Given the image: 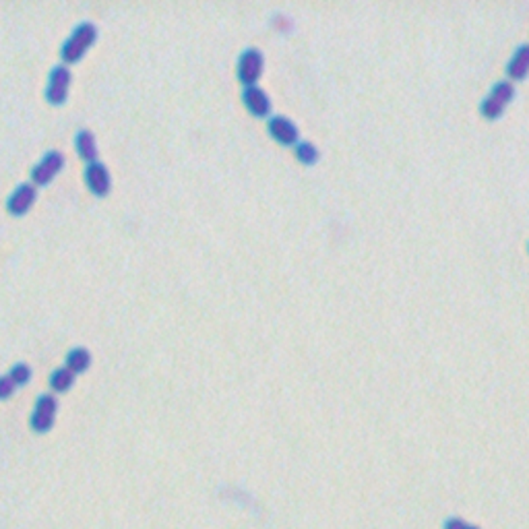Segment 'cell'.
Listing matches in <instances>:
<instances>
[{
    "instance_id": "277c9868",
    "label": "cell",
    "mask_w": 529,
    "mask_h": 529,
    "mask_svg": "<svg viewBox=\"0 0 529 529\" xmlns=\"http://www.w3.org/2000/svg\"><path fill=\"white\" fill-rule=\"evenodd\" d=\"M68 89H70V70L64 64H56L48 75L46 99L54 106H61L68 97Z\"/></svg>"
},
{
    "instance_id": "2e32d148",
    "label": "cell",
    "mask_w": 529,
    "mask_h": 529,
    "mask_svg": "<svg viewBox=\"0 0 529 529\" xmlns=\"http://www.w3.org/2000/svg\"><path fill=\"white\" fill-rule=\"evenodd\" d=\"M8 376L13 378V382H15L17 387H21V385H27V382H30V378H32V368H30V364H25V362H17V364H13V368L8 371Z\"/></svg>"
},
{
    "instance_id": "ac0fdd59",
    "label": "cell",
    "mask_w": 529,
    "mask_h": 529,
    "mask_svg": "<svg viewBox=\"0 0 529 529\" xmlns=\"http://www.w3.org/2000/svg\"><path fill=\"white\" fill-rule=\"evenodd\" d=\"M442 529H482V528H480V525H471V523H467L466 519H461V517H449V519L444 521Z\"/></svg>"
},
{
    "instance_id": "5bb4252c",
    "label": "cell",
    "mask_w": 529,
    "mask_h": 529,
    "mask_svg": "<svg viewBox=\"0 0 529 529\" xmlns=\"http://www.w3.org/2000/svg\"><path fill=\"white\" fill-rule=\"evenodd\" d=\"M48 382H50L52 391L63 393V391H68V389L73 387V382H75V373L68 371L66 366H61V368H56L54 373L50 374Z\"/></svg>"
},
{
    "instance_id": "7a4b0ae2",
    "label": "cell",
    "mask_w": 529,
    "mask_h": 529,
    "mask_svg": "<svg viewBox=\"0 0 529 529\" xmlns=\"http://www.w3.org/2000/svg\"><path fill=\"white\" fill-rule=\"evenodd\" d=\"M513 97H515V85H513L511 81H506V79L497 81V83L490 87L488 95H486V97L482 99V104H480L482 116L488 118V120L498 118V116L504 112V108L509 106V101H511Z\"/></svg>"
},
{
    "instance_id": "6da1fadb",
    "label": "cell",
    "mask_w": 529,
    "mask_h": 529,
    "mask_svg": "<svg viewBox=\"0 0 529 529\" xmlns=\"http://www.w3.org/2000/svg\"><path fill=\"white\" fill-rule=\"evenodd\" d=\"M97 37V27H95L92 21H83L79 23L70 35L64 39L63 48H61V56H63L64 63H77L95 42Z\"/></svg>"
},
{
    "instance_id": "3957f363",
    "label": "cell",
    "mask_w": 529,
    "mask_h": 529,
    "mask_svg": "<svg viewBox=\"0 0 529 529\" xmlns=\"http://www.w3.org/2000/svg\"><path fill=\"white\" fill-rule=\"evenodd\" d=\"M56 411H58V402L54 395L50 393H42L37 397V402L33 405L32 416H30V426L32 430L44 435L48 432L52 426H54V420H56Z\"/></svg>"
},
{
    "instance_id": "e0dca14e",
    "label": "cell",
    "mask_w": 529,
    "mask_h": 529,
    "mask_svg": "<svg viewBox=\"0 0 529 529\" xmlns=\"http://www.w3.org/2000/svg\"><path fill=\"white\" fill-rule=\"evenodd\" d=\"M15 389H17V385L13 382V378L8 376V373L0 374V399H8Z\"/></svg>"
},
{
    "instance_id": "52a82bcc",
    "label": "cell",
    "mask_w": 529,
    "mask_h": 529,
    "mask_svg": "<svg viewBox=\"0 0 529 529\" xmlns=\"http://www.w3.org/2000/svg\"><path fill=\"white\" fill-rule=\"evenodd\" d=\"M83 178H85V185L87 188L97 194V197H104L110 192L112 188V178H110V172L108 168L101 163V161H89L85 166V172H83Z\"/></svg>"
},
{
    "instance_id": "7c38bea8",
    "label": "cell",
    "mask_w": 529,
    "mask_h": 529,
    "mask_svg": "<svg viewBox=\"0 0 529 529\" xmlns=\"http://www.w3.org/2000/svg\"><path fill=\"white\" fill-rule=\"evenodd\" d=\"M75 147H77V154H79L81 159H85L87 163L95 161V157H97V143H95V137L92 130L79 128L77 137H75Z\"/></svg>"
},
{
    "instance_id": "8fae6325",
    "label": "cell",
    "mask_w": 529,
    "mask_h": 529,
    "mask_svg": "<svg viewBox=\"0 0 529 529\" xmlns=\"http://www.w3.org/2000/svg\"><path fill=\"white\" fill-rule=\"evenodd\" d=\"M506 75L511 79H523L529 75V44H521L506 63Z\"/></svg>"
},
{
    "instance_id": "8992f818",
    "label": "cell",
    "mask_w": 529,
    "mask_h": 529,
    "mask_svg": "<svg viewBox=\"0 0 529 529\" xmlns=\"http://www.w3.org/2000/svg\"><path fill=\"white\" fill-rule=\"evenodd\" d=\"M64 166V156L61 151H56V149H52V151H48V154H44L42 159L35 163L32 168V180L33 185H48L61 170H63Z\"/></svg>"
},
{
    "instance_id": "5b68a950",
    "label": "cell",
    "mask_w": 529,
    "mask_h": 529,
    "mask_svg": "<svg viewBox=\"0 0 529 529\" xmlns=\"http://www.w3.org/2000/svg\"><path fill=\"white\" fill-rule=\"evenodd\" d=\"M263 52L259 48H247L238 58V79L244 87H250L259 81L263 73Z\"/></svg>"
},
{
    "instance_id": "d6986e66",
    "label": "cell",
    "mask_w": 529,
    "mask_h": 529,
    "mask_svg": "<svg viewBox=\"0 0 529 529\" xmlns=\"http://www.w3.org/2000/svg\"><path fill=\"white\" fill-rule=\"evenodd\" d=\"M528 250H529V244H528Z\"/></svg>"
},
{
    "instance_id": "9c48e42d",
    "label": "cell",
    "mask_w": 529,
    "mask_h": 529,
    "mask_svg": "<svg viewBox=\"0 0 529 529\" xmlns=\"http://www.w3.org/2000/svg\"><path fill=\"white\" fill-rule=\"evenodd\" d=\"M242 101L247 106L250 114L254 116H269L271 114V99L265 89L256 87V85H250V87H244L242 89Z\"/></svg>"
},
{
    "instance_id": "9a60e30c",
    "label": "cell",
    "mask_w": 529,
    "mask_h": 529,
    "mask_svg": "<svg viewBox=\"0 0 529 529\" xmlns=\"http://www.w3.org/2000/svg\"><path fill=\"white\" fill-rule=\"evenodd\" d=\"M294 154H296V157H298L304 166H312V163H316V161H318V157H320V151L316 149V145L311 143V141H302V143H298V145H296V149H294Z\"/></svg>"
},
{
    "instance_id": "ba28073f",
    "label": "cell",
    "mask_w": 529,
    "mask_h": 529,
    "mask_svg": "<svg viewBox=\"0 0 529 529\" xmlns=\"http://www.w3.org/2000/svg\"><path fill=\"white\" fill-rule=\"evenodd\" d=\"M35 185L33 182H23V185H19V187L15 188L11 194H8V199H6V209H8V213H13V216H23V213H27L30 209H32L33 201H35Z\"/></svg>"
},
{
    "instance_id": "4fadbf2b",
    "label": "cell",
    "mask_w": 529,
    "mask_h": 529,
    "mask_svg": "<svg viewBox=\"0 0 529 529\" xmlns=\"http://www.w3.org/2000/svg\"><path fill=\"white\" fill-rule=\"evenodd\" d=\"M89 364H92V354H89V349H85V347H73L68 354H66V368L68 371H73V373H83V371H87L89 368Z\"/></svg>"
},
{
    "instance_id": "30bf717a",
    "label": "cell",
    "mask_w": 529,
    "mask_h": 529,
    "mask_svg": "<svg viewBox=\"0 0 529 529\" xmlns=\"http://www.w3.org/2000/svg\"><path fill=\"white\" fill-rule=\"evenodd\" d=\"M269 132H271V137L281 143V145H294L296 141H298V126L294 125L290 118H285V116H271L269 118Z\"/></svg>"
}]
</instances>
